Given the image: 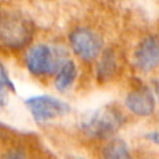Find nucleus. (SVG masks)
Returning a JSON list of instances; mask_svg holds the SVG:
<instances>
[{"label":"nucleus","instance_id":"obj_1","mask_svg":"<svg viewBox=\"0 0 159 159\" xmlns=\"http://www.w3.org/2000/svg\"><path fill=\"white\" fill-rule=\"evenodd\" d=\"M34 34L31 21L22 14L10 10L0 11V43L11 50L26 46Z\"/></svg>","mask_w":159,"mask_h":159},{"label":"nucleus","instance_id":"obj_2","mask_svg":"<svg viewBox=\"0 0 159 159\" xmlns=\"http://www.w3.org/2000/svg\"><path fill=\"white\" fill-rule=\"evenodd\" d=\"M123 114L114 107L104 106L86 113L80 120L81 130L92 138H108L123 124Z\"/></svg>","mask_w":159,"mask_h":159},{"label":"nucleus","instance_id":"obj_3","mask_svg":"<svg viewBox=\"0 0 159 159\" xmlns=\"http://www.w3.org/2000/svg\"><path fill=\"white\" fill-rule=\"evenodd\" d=\"M67 60L62 50L53 48L45 43H37L27 51L26 66L35 76L51 75L57 72Z\"/></svg>","mask_w":159,"mask_h":159},{"label":"nucleus","instance_id":"obj_4","mask_svg":"<svg viewBox=\"0 0 159 159\" xmlns=\"http://www.w3.org/2000/svg\"><path fill=\"white\" fill-rule=\"evenodd\" d=\"M25 104L34 119L39 123L62 117L70 112V106L66 102L48 94L29 97L25 101Z\"/></svg>","mask_w":159,"mask_h":159},{"label":"nucleus","instance_id":"obj_5","mask_svg":"<svg viewBox=\"0 0 159 159\" xmlns=\"http://www.w3.org/2000/svg\"><path fill=\"white\" fill-rule=\"evenodd\" d=\"M70 43L73 52L83 61H92L98 57L102 50L101 37L92 30L80 27L71 32Z\"/></svg>","mask_w":159,"mask_h":159},{"label":"nucleus","instance_id":"obj_6","mask_svg":"<svg viewBox=\"0 0 159 159\" xmlns=\"http://www.w3.org/2000/svg\"><path fill=\"white\" fill-rule=\"evenodd\" d=\"M137 68L150 72L159 65V43L155 37L147 36L137 46L133 56Z\"/></svg>","mask_w":159,"mask_h":159},{"label":"nucleus","instance_id":"obj_7","mask_svg":"<svg viewBox=\"0 0 159 159\" xmlns=\"http://www.w3.org/2000/svg\"><path fill=\"white\" fill-rule=\"evenodd\" d=\"M127 108L137 116H150L155 108V99L153 93L147 88L134 89L125 97Z\"/></svg>","mask_w":159,"mask_h":159},{"label":"nucleus","instance_id":"obj_8","mask_svg":"<svg viewBox=\"0 0 159 159\" xmlns=\"http://www.w3.org/2000/svg\"><path fill=\"white\" fill-rule=\"evenodd\" d=\"M76 77H77V67L73 61L67 60L56 72L55 86L60 92H65L73 84Z\"/></svg>","mask_w":159,"mask_h":159},{"label":"nucleus","instance_id":"obj_9","mask_svg":"<svg viewBox=\"0 0 159 159\" xmlns=\"http://www.w3.org/2000/svg\"><path fill=\"white\" fill-rule=\"evenodd\" d=\"M117 70V61H116V55L113 51L107 50L97 66V78L98 81H108L109 78H112V76L114 75Z\"/></svg>","mask_w":159,"mask_h":159},{"label":"nucleus","instance_id":"obj_10","mask_svg":"<svg viewBox=\"0 0 159 159\" xmlns=\"http://www.w3.org/2000/svg\"><path fill=\"white\" fill-rule=\"evenodd\" d=\"M103 159H132L128 144L118 138L111 140L103 149Z\"/></svg>","mask_w":159,"mask_h":159},{"label":"nucleus","instance_id":"obj_11","mask_svg":"<svg viewBox=\"0 0 159 159\" xmlns=\"http://www.w3.org/2000/svg\"><path fill=\"white\" fill-rule=\"evenodd\" d=\"M0 87L5 88V89H10V91H15V86L12 83V81L10 80L7 71L5 68V66L0 62Z\"/></svg>","mask_w":159,"mask_h":159},{"label":"nucleus","instance_id":"obj_12","mask_svg":"<svg viewBox=\"0 0 159 159\" xmlns=\"http://www.w3.org/2000/svg\"><path fill=\"white\" fill-rule=\"evenodd\" d=\"M0 159H27V157L25 155L24 152L19 150V149H10L7 152H5Z\"/></svg>","mask_w":159,"mask_h":159},{"label":"nucleus","instance_id":"obj_13","mask_svg":"<svg viewBox=\"0 0 159 159\" xmlns=\"http://www.w3.org/2000/svg\"><path fill=\"white\" fill-rule=\"evenodd\" d=\"M7 103V89L0 87V108L5 107Z\"/></svg>","mask_w":159,"mask_h":159},{"label":"nucleus","instance_id":"obj_14","mask_svg":"<svg viewBox=\"0 0 159 159\" xmlns=\"http://www.w3.org/2000/svg\"><path fill=\"white\" fill-rule=\"evenodd\" d=\"M145 137H147L150 142L155 143V144L159 147V132H150V133H148Z\"/></svg>","mask_w":159,"mask_h":159},{"label":"nucleus","instance_id":"obj_15","mask_svg":"<svg viewBox=\"0 0 159 159\" xmlns=\"http://www.w3.org/2000/svg\"><path fill=\"white\" fill-rule=\"evenodd\" d=\"M76 159H84V158H76Z\"/></svg>","mask_w":159,"mask_h":159}]
</instances>
